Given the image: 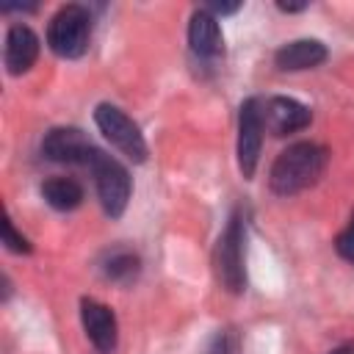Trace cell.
Masks as SVG:
<instances>
[{"instance_id":"16","label":"cell","mask_w":354,"mask_h":354,"mask_svg":"<svg viewBox=\"0 0 354 354\" xmlns=\"http://www.w3.org/2000/svg\"><path fill=\"white\" fill-rule=\"evenodd\" d=\"M335 249H337V254H340L343 260L354 263V216H351V221L346 224V230L335 238Z\"/></svg>"},{"instance_id":"18","label":"cell","mask_w":354,"mask_h":354,"mask_svg":"<svg viewBox=\"0 0 354 354\" xmlns=\"http://www.w3.org/2000/svg\"><path fill=\"white\" fill-rule=\"evenodd\" d=\"M329 354H354V348H346V346H343V348H332Z\"/></svg>"},{"instance_id":"15","label":"cell","mask_w":354,"mask_h":354,"mask_svg":"<svg viewBox=\"0 0 354 354\" xmlns=\"http://www.w3.org/2000/svg\"><path fill=\"white\" fill-rule=\"evenodd\" d=\"M3 243H6V249L17 252V254L30 252L28 238H25V235H19V232L14 230V221H11V216H8V213H6V218H3Z\"/></svg>"},{"instance_id":"8","label":"cell","mask_w":354,"mask_h":354,"mask_svg":"<svg viewBox=\"0 0 354 354\" xmlns=\"http://www.w3.org/2000/svg\"><path fill=\"white\" fill-rule=\"evenodd\" d=\"M80 324H83L86 337L91 340V346L97 351L111 354L116 348L119 326H116V315L108 304H102L97 299H83L80 301Z\"/></svg>"},{"instance_id":"12","label":"cell","mask_w":354,"mask_h":354,"mask_svg":"<svg viewBox=\"0 0 354 354\" xmlns=\"http://www.w3.org/2000/svg\"><path fill=\"white\" fill-rule=\"evenodd\" d=\"M324 61H326V47L318 39H296V41H288L274 55V64L282 72L313 69V66H318Z\"/></svg>"},{"instance_id":"17","label":"cell","mask_w":354,"mask_h":354,"mask_svg":"<svg viewBox=\"0 0 354 354\" xmlns=\"http://www.w3.org/2000/svg\"><path fill=\"white\" fill-rule=\"evenodd\" d=\"M207 354H230V348H227V337H224V335H216L213 343H210V348H207Z\"/></svg>"},{"instance_id":"3","label":"cell","mask_w":354,"mask_h":354,"mask_svg":"<svg viewBox=\"0 0 354 354\" xmlns=\"http://www.w3.org/2000/svg\"><path fill=\"white\" fill-rule=\"evenodd\" d=\"M213 266H216V279L230 290L241 293L246 288V266H243V216L235 210L218 235L216 252H213Z\"/></svg>"},{"instance_id":"1","label":"cell","mask_w":354,"mask_h":354,"mask_svg":"<svg viewBox=\"0 0 354 354\" xmlns=\"http://www.w3.org/2000/svg\"><path fill=\"white\" fill-rule=\"evenodd\" d=\"M326 166V149L313 144V141H296L288 149H282L271 166L268 183L271 191L279 196H290L299 194L304 188H310Z\"/></svg>"},{"instance_id":"10","label":"cell","mask_w":354,"mask_h":354,"mask_svg":"<svg viewBox=\"0 0 354 354\" xmlns=\"http://www.w3.org/2000/svg\"><path fill=\"white\" fill-rule=\"evenodd\" d=\"M39 58V39L28 25H11L6 33V50L3 61L8 75H22L28 72Z\"/></svg>"},{"instance_id":"9","label":"cell","mask_w":354,"mask_h":354,"mask_svg":"<svg viewBox=\"0 0 354 354\" xmlns=\"http://www.w3.org/2000/svg\"><path fill=\"white\" fill-rule=\"evenodd\" d=\"M310 108L290 97H268L263 105V130L271 136H288L310 124Z\"/></svg>"},{"instance_id":"6","label":"cell","mask_w":354,"mask_h":354,"mask_svg":"<svg viewBox=\"0 0 354 354\" xmlns=\"http://www.w3.org/2000/svg\"><path fill=\"white\" fill-rule=\"evenodd\" d=\"M263 144V102L249 97L238 113V166L246 180H252Z\"/></svg>"},{"instance_id":"4","label":"cell","mask_w":354,"mask_h":354,"mask_svg":"<svg viewBox=\"0 0 354 354\" xmlns=\"http://www.w3.org/2000/svg\"><path fill=\"white\" fill-rule=\"evenodd\" d=\"M88 169L94 174V185H97V196H100L102 210L111 218H119L127 207V199H130V174H127V169L116 158L105 155L102 149H94V155L88 158Z\"/></svg>"},{"instance_id":"7","label":"cell","mask_w":354,"mask_h":354,"mask_svg":"<svg viewBox=\"0 0 354 354\" xmlns=\"http://www.w3.org/2000/svg\"><path fill=\"white\" fill-rule=\"evenodd\" d=\"M94 149L97 147L77 127H53L44 136V141H41L44 158L47 160H55V163H80V166H88V158L94 155Z\"/></svg>"},{"instance_id":"14","label":"cell","mask_w":354,"mask_h":354,"mask_svg":"<svg viewBox=\"0 0 354 354\" xmlns=\"http://www.w3.org/2000/svg\"><path fill=\"white\" fill-rule=\"evenodd\" d=\"M105 277L113 279V282H127L138 274V257L133 252H113L108 257V263L102 266Z\"/></svg>"},{"instance_id":"5","label":"cell","mask_w":354,"mask_h":354,"mask_svg":"<svg viewBox=\"0 0 354 354\" xmlns=\"http://www.w3.org/2000/svg\"><path fill=\"white\" fill-rule=\"evenodd\" d=\"M94 122H97L100 133H102L119 152H124L130 160H136V163L147 160V141H144L138 124H136L122 108H116V105H111V102H102V105H97V111H94Z\"/></svg>"},{"instance_id":"13","label":"cell","mask_w":354,"mask_h":354,"mask_svg":"<svg viewBox=\"0 0 354 354\" xmlns=\"http://www.w3.org/2000/svg\"><path fill=\"white\" fill-rule=\"evenodd\" d=\"M41 196L55 210H75L83 202V188L69 177H50L41 185Z\"/></svg>"},{"instance_id":"2","label":"cell","mask_w":354,"mask_h":354,"mask_svg":"<svg viewBox=\"0 0 354 354\" xmlns=\"http://www.w3.org/2000/svg\"><path fill=\"white\" fill-rule=\"evenodd\" d=\"M91 39V14L86 6L69 3L55 11L47 25V44L61 58H80L88 50Z\"/></svg>"},{"instance_id":"11","label":"cell","mask_w":354,"mask_h":354,"mask_svg":"<svg viewBox=\"0 0 354 354\" xmlns=\"http://www.w3.org/2000/svg\"><path fill=\"white\" fill-rule=\"evenodd\" d=\"M188 44L199 58H213L221 53V28L213 11L196 8L188 22Z\"/></svg>"}]
</instances>
